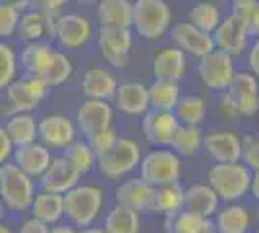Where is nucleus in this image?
<instances>
[{
	"instance_id": "nucleus-1",
	"label": "nucleus",
	"mask_w": 259,
	"mask_h": 233,
	"mask_svg": "<svg viewBox=\"0 0 259 233\" xmlns=\"http://www.w3.org/2000/svg\"><path fill=\"white\" fill-rule=\"evenodd\" d=\"M64 196V218L74 227H87L101 216L105 194L95 185H81L77 183L74 189L62 194Z\"/></svg>"
},
{
	"instance_id": "nucleus-2",
	"label": "nucleus",
	"mask_w": 259,
	"mask_h": 233,
	"mask_svg": "<svg viewBox=\"0 0 259 233\" xmlns=\"http://www.w3.org/2000/svg\"><path fill=\"white\" fill-rule=\"evenodd\" d=\"M35 196V179L23 173L14 161L0 165V200L6 210L14 214L29 212L31 200Z\"/></svg>"
},
{
	"instance_id": "nucleus-3",
	"label": "nucleus",
	"mask_w": 259,
	"mask_h": 233,
	"mask_svg": "<svg viewBox=\"0 0 259 233\" xmlns=\"http://www.w3.org/2000/svg\"><path fill=\"white\" fill-rule=\"evenodd\" d=\"M172 23V10L166 0H134L132 27L136 34L155 41L168 31Z\"/></svg>"
},
{
	"instance_id": "nucleus-4",
	"label": "nucleus",
	"mask_w": 259,
	"mask_h": 233,
	"mask_svg": "<svg viewBox=\"0 0 259 233\" xmlns=\"http://www.w3.org/2000/svg\"><path fill=\"white\" fill-rule=\"evenodd\" d=\"M6 91V103H8V115L14 113H33L43 105L51 88L47 82L31 74H23L22 78H16Z\"/></svg>"
},
{
	"instance_id": "nucleus-5",
	"label": "nucleus",
	"mask_w": 259,
	"mask_h": 233,
	"mask_svg": "<svg viewBox=\"0 0 259 233\" xmlns=\"http://www.w3.org/2000/svg\"><path fill=\"white\" fill-rule=\"evenodd\" d=\"M209 181L217 196H221L223 200H236L248 192L251 177L246 167L232 161V163H217L215 167H211Z\"/></svg>"
},
{
	"instance_id": "nucleus-6",
	"label": "nucleus",
	"mask_w": 259,
	"mask_h": 233,
	"mask_svg": "<svg viewBox=\"0 0 259 233\" xmlns=\"http://www.w3.org/2000/svg\"><path fill=\"white\" fill-rule=\"evenodd\" d=\"M141 152L138 142L130 138H118L116 144L108 150L107 154L99 155L97 165L99 171L107 179H120L126 173L134 171L140 165Z\"/></svg>"
},
{
	"instance_id": "nucleus-7",
	"label": "nucleus",
	"mask_w": 259,
	"mask_h": 233,
	"mask_svg": "<svg viewBox=\"0 0 259 233\" xmlns=\"http://www.w3.org/2000/svg\"><path fill=\"white\" fill-rule=\"evenodd\" d=\"M132 43H134L132 27H112V25L99 27L97 47L103 58L112 68H124L128 64Z\"/></svg>"
},
{
	"instance_id": "nucleus-8",
	"label": "nucleus",
	"mask_w": 259,
	"mask_h": 233,
	"mask_svg": "<svg viewBox=\"0 0 259 233\" xmlns=\"http://www.w3.org/2000/svg\"><path fill=\"white\" fill-rule=\"evenodd\" d=\"M140 171L141 179L151 187L170 185L180 177V159L170 150H155L140 161Z\"/></svg>"
},
{
	"instance_id": "nucleus-9",
	"label": "nucleus",
	"mask_w": 259,
	"mask_h": 233,
	"mask_svg": "<svg viewBox=\"0 0 259 233\" xmlns=\"http://www.w3.org/2000/svg\"><path fill=\"white\" fill-rule=\"evenodd\" d=\"M77 126L68 115L62 113H51L39 121V134L37 140L53 150H64L76 140Z\"/></svg>"
},
{
	"instance_id": "nucleus-10",
	"label": "nucleus",
	"mask_w": 259,
	"mask_h": 233,
	"mask_svg": "<svg viewBox=\"0 0 259 233\" xmlns=\"http://www.w3.org/2000/svg\"><path fill=\"white\" fill-rule=\"evenodd\" d=\"M197 70H199L201 82L207 88L227 91L232 82V76H234V60L228 53L215 47L211 53L201 56Z\"/></svg>"
},
{
	"instance_id": "nucleus-11",
	"label": "nucleus",
	"mask_w": 259,
	"mask_h": 233,
	"mask_svg": "<svg viewBox=\"0 0 259 233\" xmlns=\"http://www.w3.org/2000/svg\"><path fill=\"white\" fill-rule=\"evenodd\" d=\"M93 25L81 14H60L54 25V39L66 51H77L89 43Z\"/></svg>"
},
{
	"instance_id": "nucleus-12",
	"label": "nucleus",
	"mask_w": 259,
	"mask_h": 233,
	"mask_svg": "<svg viewBox=\"0 0 259 233\" xmlns=\"http://www.w3.org/2000/svg\"><path fill=\"white\" fill-rule=\"evenodd\" d=\"M56 18L51 12H47L43 6H35V8H27L22 12L20 16V23H18V34L23 43L29 41H51L54 39V25H56Z\"/></svg>"
},
{
	"instance_id": "nucleus-13",
	"label": "nucleus",
	"mask_w": 259,
	"mask_h": 233,
	"mask_svg": "<svg viewBox=\"0 0 259 233\" xmlns=\"http://www.w3.org/2000/svg\"><path fill=\"white\" fill-rule=\"evenodd\" d=\"M81 173L72 165V161L64 155H56L51 159L49 167L45 169V173L39 177V187L47 192H56V194H64L70 189H74L77 183L81 181Z\"/></svg>"
},
{
	"instance_id": "nucleus-14",
	"label": "nucleus",
	"mask_w": 259,
	"mask_h": 233,
	"mask_svg": "<svg viewBox=\"0 0 259 233\" xmlns=\"http://www.w3.org/2000/svg\"><path fill=\"white\" fill-rule=\"evenodd\" d=\"M213 41L215 47L228 53L230 56H238L244 53L246 45H248V23L244 20L236 18L234 14H230L228 18H225L223 22L219 23L213 31Z\"/></svg>"
},
{
	"instance_id": "nucleus-15",
	"label": "nucleus",
	"mask_w": 259,
	"mask_h": 233,
	"mask_svg": "<svg viewBox=\"0 0 259 233\" xmlns=\"http://www.w3.org/2000/svg\"><path fill=\"white\" fill-rule=\"evenodd\" d=\"M112 124V107L105 99H85L76 113V126L77 130L89 136V134L103 130Z\"/></svg>"
},
{
	"instance_id": "nucleus-16",
	"label": "nucleus",
	"mask_w": 259,
	"mask_h": 233,
	"mask_svg": "<svg viewBox=\"0 0 259 233\" xmlns=\"http://www.w3.org/2000/svg\"><path fill=\"white\" fill-rule=\"evenodd\" d=\"M172 39L176 47L184 51V53H190V55L197 56H205L207 53H211L215 49V41H213V35L195 27L194 23L186 22V23H176L172 29Z\"/></svg>"
},
{
	"instance_id": "nucleus-17",
	"label": "nucleus",
	"mask_w": 259,
	"mask_h": 233,
	"mask_svg": "<svg viewBox=\"0 0 259 233\" xmlns=\"http://www.w3.org/2000/svg\"><path fill=\"white\" fill-rule=\"evenodd\" d=\"M112 99H114L116 109L128 117H138L149 111V89L145 84L136 82V80L120 84Z\"/></svg>"
},
{
	"instance_id": "nucleus-18",
	"label": "nucleus",
	"mask_w": 259,
	"mask_h": 233,
	"mask_svg": "<svg viewBox=\"0 0 259 233\" xmlns=\"http://www.w3.org/2000/svg\"><path fill=\"white\" fill-rule=\"evenodd\" d=\"M51 159H53V152L39 140H35L31 144L18 146V148H14V154H12V161L31 179L41 177L51 163Z\"/></svg>"
},
{
	"instance_id": "nucleus-19",
	"label": "nucleus",
	"mask_w": 259,
	"mask_h": 233,
	"mask_svg": "<svg viewBox=\"0 0 259 233\" xmlns=\"http://www.w3.org/2000/svg\"><path fill=\"white\" fill-rule=\"evenodd\" d=\"M178 119L174 117L172 111H159V109H153L147 111L141 122V130L145 134V138L151 142V144H170L174 132L178 128Z\"/></svg>"
},
{
	"instance_id": "nucleus-20",
	"label": "nucleus",
	"mask_w": 259,
	"mask_h": 233,
	"mask_svg": "<svg viewBox=\"0 0 259 233\" xmlns=\"http://www.w3.org/2000/svg\"><path fill=\"white\" fill-rule=\"evenodd\" d=\"M116 88H118L116 76L101 66H91L81 78V93L87 99H112Z\"/></svg>"
},
{
	"instance_id": "nucleus-21",
	"label": "nucleus",
	"mask_w": 259,
	"mask_h": 233,
	"mask_svg": "<svg viewBox=\"0 0 259 233\" xmlns=\"http://www.w3.org/2000/svg\"><path fill=\"white\" fill-rule=\"evenodd\" d=\"M53 53L54 47L51 45V41H29V43L23 45L18 60H20V66L23 68L25 74L41 78L49 66V62H51Z\"/></svg>"
},
{
	"instance_id": "nucleus-22",
	"label": "nucleus",
	"mask_w": 259,
	"mask_h": 233,
	"mask_svg": "<svg viewBox=\"0 0 259 233\" xmlns=\"http://www.w3.org/2000/svg\"><path fill=\"white\" fill-rule=\"evenodd\" d=\"M186 72V53L178 47H164L155 53L153 58V74L159 80L178 82Z\"/></svg>"
},
{
	"instance_id": "nucleus-23",
	"label": "nucleus",
	"mask_w": 259,
	"mask_h": 233,
	"mask_svg": "<svg viewBox=\"0 0 259 233\" xmlns=\"http://www.w3.org/2000/svg\"><path fill=\"white\" fill-rule=\"evenodd\" d=\"M205 148L219 163H232L242 157V142L232 132H211L205 136Z\"/></svg>"
},
{
	"instance_id": "nucleus-24",
	"label": "nucleus",
	"mask_w": 259,
	"mask_h": 233,
	"mask_svg": "<svg viewBox=\"0 0 259 233\" xmlns=\"http://www.w3.org/2000/svg\"><path fill=\"white\" fill-rule=\"evenodd\" d=\"M155 187L147 185L143 179H128L116 189V202L120 206H126L138 214L147 210V204L151 200Z\"/></svg>"
},
{
	"instance_id": "nucleus-25",
	"label": "nucleus",
	"mask_w": 259,
	"mask_h": 233,
	"mask_svg": "<svg viewBox=\"0 0 259 233\" xmlns=\"http://www.w3.org/2000/svg\"><path fill=\"white\" fill-rule=\"evenodd\" d=\"M29 212L33 218L49 223V225H54V223L62 222V218H64V196L56 194V192H47V190L35 192Z\"/></svg>"
},
{
	"instance_id": "nucleus-26",
	"label": "nucleus",
	"mask_w": 259,
	"mask_h": 233,
	"mask_svg": "<svg viewBox=\"0 0 259 233\" xmlns=\"http://www.w3.org/2000/svg\"><path fill=\"white\" fill-rule=\"evenodd\" d=\"M134 2L132 0H99L97 20L101 25L132 27Z\"/></svg>"
},
{
	"instance_id": "nucleus-27",
	"label": "nucleus",
	"mask_w": 259,
	"mask_h": 233,
	"mask_svg": "<svg viewBox=\"0 0 259 233\" xmlns=\"http://www.w3.org/2000/svg\"><path fill=\"white\" fill-rule=\"evenodd\" d=\"M6 132L10 136L14 148L18 146L31 144L37 140L39 134V121L35 119L33 113H14L10 115V119L4 124Z\"/></svg>"
},
{
	"instance_id": "nucleus-28",
	"label": "nucleus",
	"mask_w": 259,
	"mask_h": 233,
	"mask_svg": "<svg viewBox=\"0 0 259 233\" xmlns=\"http://www.w3.org/2000/svg\"><path fill=\"white\" fill-rule=\"evenodd\" d=\"M184 202V190L178 183H170V185H161L155 187L151 194V200L147 204V210L151 214H174V212L182 210Z\"/></svg>"
},
{
	"instance_id": "nucleus-29",
	"label": "nucleus",
	"mask_w": 259,
	"mask_h": 233,
	"mask_svg": "<svg viewBox=\"0 0 259 233\" xmlns=\"http://www.w3.org/2000/svg\"><path fill=\"white\" fill-rule=\"evenodd\" d=\"M217 204H219V196L211 187L205 185H194L184 192V202H182V210L197 214L201 218L211 216L217 210Z\"/></svg>"
},
{
	"instance_id": "nucleus-30",
	"label": "nucleus",
	"mask_w": 259,
	"mask_h": 233,
	"mask_svg": "<svg viewBox=\"0 0 259 233\" xmlns=\"http://www.w3.org/2000/svg\"><path fill=\"white\" fill-rule=\"evenodd\" d=\"M147 89H149V107L159 111H172L180 99V86L174 80L155 78V82Z\"/></svg>"
},
{
	"instance_id": "nucleus-31",
	"label": "nucleus",
	"mask_w": 259,
	"mask_h": 233,
	"mask_svg": "<svg viewBox=\"0 0 259 233\" xmlns=\"http://www.w3.org/2000/svg\"><path fill=\"white\" fill-rule=\"evenodd\" d=\"M74 74V62L72 58L66 55L64 51L60 49H54L53 56H51V62L45 70V74L41 76V80L47 82L49 88H58L66 84Z\"/></svg>"
},
{
	"instance_id": "nucleus-32",
	"label": "nucleus",
	"mask_w": 259,
	"mask_h": 233,
	"mask_svg": "<svg viewBox=\"0 0 259 233\" xmlns=\"http://www.w3.org/2000/svg\"><path fill=\"white\" fill-rule=\"evenodd\" d=\"M209 225L211 223L197 214L178 210L166 216L164 229H166V233H205L209 231Z\"/></svg>"
},
{
	"instance_id": "nucleus-33",
	"label": "nucleus",
	"mask_w": 259,
	"mask_h": 233,
	"mask_svg": "<svg viewBox=\"0 0 259 233\" xmlns=\"http://www.w3.org/2000/svg\"><path fill=\"white\" fill-rule=\"evenodd\" d=\"M107 233H140V214L126 206H114L105 218Z\"/></svg>"
},
{
	"instance_id": "nucleus-34",
	"label": "nucleus",
	"mask_w": 259,
	"mask_h": 233,
	"mask_svg": "<svg viewBox=\"0 0 259 233\" xmlns=\"http://www.w3.org/2000/svg\"><path fill=\"white\" fill-rule=\"evenodd\" d=\"M190 23H194L195 27L203 29L207 34H213L215 27L221 23V10L215 2L211 0H199L195 2L190 10Z\"/></svg>"
},
{
	"instance_id": "nucleus-35",
	"label": "nucleus",
	"mask_w": 259,
	"mask_h": 233,
	"mask_svg": "<svg viewBox=\"0 0 259 233\" xmlns=\"http://www.w3.org/2000/svg\"><path fill=\"white\" fill-rule=\"evenodd\" d=\"M249 225L248 212L242 206H228L217 216L219 233H246Z\"/></svg>"
},
{
	"instance_id": "nucleus-36",
	"label": "nucleus",
	"mask_w": 259,
	"mask_h": 233,
	"mask_svg": "<svg viewBox=\"0 0 259 233\" xmlns=\"http://www.w3.org/2000/svg\"><path fill=\"white\" fill-rule=\"evenodd\" d=\"M62 152H64L62 155L72 161V165L76 167L81 175L89 173L93 167L97 165V155L93 154V150L89 148L87 140L85 142H81V140H74V142L68 146V148H64Z\"/></svg>"
},
{
	"instance_id": "nucleus-37",
	"label": "nucleus",
	"mask_w": 259,
	"mask_h": 233,
	"mask_svg": "<svg viewBox=\"0 0 259 233\" xmlns=\"http://www.w3.org/2000/svg\"><path fill=\"white\" fill-rule=\"evenodd\" d=\"M199 144H201V134H199V128L194 124H186V126L178 124L172 140H170L174 152L180 155H194Z\"/></svg>"
},
{
	"instance_id": "nucleus-38",
	"label": "nucleus",
	"mask_w": 259,
	"mask_h": 233,
	"mask_svg": "<svg viewBox=\"0 0 259 233\" xmlns=\"http://www.w3.org/2000/svg\"><path fill=\"white\" fill-rule=\"evenodd\" d=\"M18 53L10 43L0 39V89H6L18 78Z\"/></svg>"
},
{
	"instance_id": "nucleus-39",
	"label": "nucleus",
	"mask_w": 259,
	"mask_h": 233,
	"mask_svg": "<svg viewBox=\"0 0 259 233\" xmlns=\"http://www.w3.org/2000/svg\"><path fill=\"white\" fill-rule=\"evenodd\" d=\"M176 113L186 124H194L197 126L199 122L205 119V101L199 95H186L182 99H178L176 103Z\"/></svg>"
},
{
	"instance_id": "nucleus-40",
	"label": "nucleus",
	"mask_w": 259,
	"mask_h": 233,
	"mask_svg": "<svg viewBox=\"0 0 259 233\" xmlns=\"http://www.w3.org/2000/svg\"><path fill=\"white\" fill-rule=\"evenodd\" d=\"M228 93L234 97V101H238L240 97L244 95H251V93H259V86H257V80L255 76H251L248 72H234L232 76V82L227 89Z\"/></svg>"
},
{
	"instance_id": "nucleus-41",
	"label": "nucleus",
	"mask_w": 259,
	"mask_h": 233,
	"mask_svg": "<svg viewBox=\"0 0 259 233\" xmlns=\"http://www.w3.org/2000/svg\"><path fill=\"white\" fill-rule=\"evenodd\" d=\"M116 140H118V132L114 130L112 124L107 126V128H103V130H97V132L87 136V144H89V148L93 150V154L97 155V157L107 154L108 150L116 144Z\"/></svg>"
},
{
	"instance_id": "nucleus-42",
	"label": "nucleus",
	"mask_w": 259,
	"mask_h": 233,
	"mask_svg": "<svg viewBox=\"0 0 259 233\" xmlns=\"http://www.w3.org/2000/svg\"><path fill=\"white\" fill-rule=\"evenodd\" d=\"M22 12L10 4H0V39H10L12 35L18 34Z\"/></svg>"
},
{
	"instance_id": "nucleus-43",
	"label": "nucleus",
	"mask_w": 259,
	"mask_h": 233,
	"mask_svg": "<svg viewBox=\"0 0 259 233\" xmlns=\"http://www.w3.org/2000/svg\"><path fill=\"white\" fill-rule=\"evenodd\" d=\"M257 8H259V0H234L232 2V14L236 18H240V20H244L248 25L251 22V18L255 16Z\"/></svg>"
},
{
	"instance_id": "nucleus-44",
	"label": "nucleus",
	"mask_w": 259,
	"mask_h": 233,
	"mask_svg": "<svg viewBox=\"0 0 259 233\" xmlns=\"http://www.w3.org/2000/svg\"><path fill=\"white\" fill-rule=\"evenodd\" d=\"M242 157L251 169L259 171V140L248 138L246 146H242Z\"/></svg>"
},
{
	"instance_id": "nucleus-45",
	"label": "nucleus",
	"mask_w": 259,
	"mask_h": 233,
	"mask_svg": "<svg viewBox=\"0 0 259 233\" xmlns=\"http://www.w3.org/2000/svg\"><path fill=\"white\" fill-rule=\"evenodd\" d=\"M236 107L240 115L251 117L259 111V93H251V95H244L236 101Z\"/></svg>"
},
{
	"instance_id": "nucleus-46",
	"label": "nucleus",
	"mask_w": 259,
	"mask_h": 233,
	"mask_svg": "<svg viewBox=\"0 0 259 233\" xmlns=\"http://www.w3.org/2000/svg\"><path fill=\"white\" fill-rule=\"evenodd\" d=\"M18 233H51V225L41 222V220H37V218H33V216H29V218H25L20 223Z\"/></svg>"
},
{
	"instance_id": "nucleus-47",
	"label": "nucleus",
	"mask_w": 259,
	"mask_h": 233,
	"mask_svg": "<svg viewBox=\"0 0 259 233\" xmlns=\"http://www.w3.org/2000/svg\"><path fill=\"white\" fill-rule=\"evenodd\" d=\"M12 154H14V144H12L10 136L6 132L4 126H0V165L10 161Z\"/></svg>"
},
{
	"instance_id": "nucleus-48",
	"label": "nucleus",
	"mask_w": 259,
	"mask_h": 233,
	"mask_svg": "<svg viewBox=\"0 0 259 233\" xmlns=\"http://www.w3.org/2000/svg\"><path fill=\"white\" fill-rule=\"evenodd\" d=\"M219 109L225 113L227 117H234V115H238L236 101H234V97H232L228 91L221 97V101H219Z\"/></svg>"
},
{
	"instance_id": "nucleus-49",
	"label": "nucleus",
	"mask_w": 259,
	"mask_h": 233,
	"mask_svg": "<svg viewBox=\"0 0 259 233\" xmlns=\"http://www.w3.org/2000/svg\"><path fill=\"white\" fill-rule=\"evenodd\" d=\"M72 0H43V4H39V6H43L47 12H51L53 16H60L62 10H64L66 4H70Z\"/></svg>"
},
{
	"instance_id": "nucleus-50",
	"label": "nucleus",
	"mask_w": 259,
	"mask_h": 233,
	"mask_svg": "<svg viewBox=\"0 0 259 233\" xmlns=\"http://www.w3.org/2000/svg\"><path fill=\"white\" fill-rule=\"evenodd\" d=\"M248 64L251 68V72L259 78V39L253 43L251 47V51H249V56H248Z\"/></svg>"
},
{
	"instance_id": "nucleus-51",
	"label": "nucleus",
	"mask_w": 259,
	"mask_h": 233,
	"mask_svg": "<svg viewBox=\"0 0 259 233\" xmlns=\"http://www.w3.org/2000/svg\"><path fill=\"white\" fill-rule=\"evenodd\" d=\"M51 233H77V229L72 223H54L51 227Z\"/></svg>"
},
{
	"instance_id": "nucleus-52",
	"label": "nucleus",
	"mask_w": 259,
	"mask_h": 233,
	"mask_svg": "<svg viewBox=\"0 0 259 233\" xmlns=\"http://www.w3.org/2000/svg\"><path fill=\"white\" fill-rule=\"evenodd\" d=\"M0 4H10V6L18 8L20 12H23L31 6V0H0Z\"/></svg>"
},
{
	"instance_id": "nucleus-53",
	"label": "nucleus",
	"mask_w": 259,
	"mask_h": 233,
	"mask_svg": "<svg viewBox=\"0 0 259 233\" xmlns=\"http://www.w3.org/2000/svg\"><path fill=\"white\" fill-rule=\"evenodd\" d=\"M248 29H249V34H251V35L259 37V8H257V12H255V16L251 18V22H249Z\"/></svg>"
},
{
	"instance_id": "nucleus-54",
	"label": "nucleus",
	"mask_w": 259,
	"mask_h": 233,
	"mask_svg": "<svg viewBox=\"0 0 259 233\" xmlns=\"http://www.w3.org/2000/svg\"><path fill=\"white\" fill-rule=\"evenodd\" d=\"M249 185H251V190H253V196L259 200V171L253 175V181H251Z\"/></svg>"
},
{
	"instance_id": "nucleus-55",
	"label": "nucleus",
	"mask_w": 259,
	"mask_h": 233,
	"mask_svg": "<svg viewBox=\"0 0 259 233\" xmlns=\"http://www.w3.org/2000/svg\"><path fill=\"white\" fill-rule=\"evenodd\" d=\"M77 233H107V231H105V227H91V225H87V227L77 229Z\"/></svg>"
},
{
	"instance_id": "nucleus-56",
	"label": "nucleus",
	"mask_w": 259,
	"mask_h": 233,
	"mask_svg": "<svg viewBox=\"0 0 259 233\" xmlns=\"http://www.w3.org/2000/svg\"><path fill=\"white\" fill-rule=\"evenodd\" d=\"M0 233H14L10 225H8V223H4V220L0 222Z\"/></svg>"
},
{
	"instance_id": "nucleus-57",
	"label": "nucleus",
	"mask_w": 259,
	"mask_h": 233,
	"mask_svg": "<svg viewBox=\"0 0 259 233\" xmlns=\"http://www.w3.org/2000/svg\"><path fill=\"white\" fill-rule=\"evenodd\" d=\"M4 216H6V206H4V202L0 200V222L4 220Z\"/></svg>"
},
{
	"instance_id": "nucleus-58",
	"label": "nucleus",
	"mask_w": 259,
	"mask_h": 233,
	"mask_svg": "<svg viewBox=\"0 0 259 233\" xmlns=\"http://www.w3.org/2000/svg\"><path fill=\"white\" fill-rule=\"evenodd\" d=\"M77 2H81V4H95L99 0H77Z\"/></svg>"
},
{
	"instance_id": "nucleus-59",
	"label": "nucleus",
	"mask_w": 259,
	"mask_h": 233,
	"mask_svg": "<svg viewBox=\"0 0 259 233\" xmlns=\"http://www.w3.org/2000/svg\"><path fill=\"white\" fill-rule=\"evenodd\" d=\"M31 4H37V6H39V4H43V0H31Z\"/></svg>"
},
{
	"instance_id": "nucleus-60",
	"label": "nucleus",
	"mask_w": 259,
	"mask_h": 233,
	"mask_svg": "<svg viewBox=\"0 0 259 233\" xmlns=\"http://www.w3.org/2000/svg\"><path fill=\"white\" fill-rule=\"evenodd\" d=\"M223 2H234V0H223Z\"/></svg>"
},
{
	"instance_id": "nucleus-61",
	"label": "nucleus",
	"mask_w": 259,
	"mask_h": 233,
	"mask_svg": "<svg viewBox=\"0 0 259 233\" xmlns=\"http://www.w3.org/2000/svg\"><path fill=\"white\" fill-rule=\"evenodd\" d=\"M205 233H211V231H205Z\"/></svg>"
}]
</instances>
